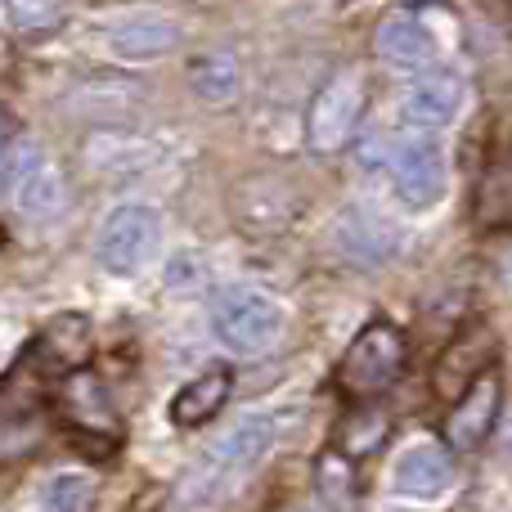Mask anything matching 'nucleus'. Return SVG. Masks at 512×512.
<instances>
[{
  "mask_svg": "<svg viewBox=\"0 0 512 512\" xmlns=\"http://www.w3.org/2000/svg\"><path fill=\"white\" fill-rule=\"evenodd\" d=\"M283 427H288V414H283V409H274V414L270 409H252V414H243L234 427H225V432L203 450V459L189 468L185 499L189 504H212L216 495L234 490L256 463L279 445Z\"/></svg>",
  "mask_w": 512,
  "mask_h": 512,
  "instance_id": "obj_1",
  "label": "nucleus"
},
{
  "mask_svg": "<svg viewBox=\"0 0 512 512\" xmlns=\"http://www.w3.org/2000/svg\"><path fill=\"white\" fill-rule=\"evenodd\" d=\"M288 328V310L256 283H230L212 297V333L230 355H265Z\"/></svg>",
  "mask_w": 512,
  "mask_h": 512,
  "instance_id": "obj_2",
  "label": "nucleus"
},
{
  "mask_svg": "<svg viewBox=\"0 0 512 512\" xmlns=\"http://www.w3.org/2000/svg\"><path fill=\"white\" fill-rule=\"evenodd\" d=\"M0 198L23 221H54L68 207V176L36 140H14L0 153Z\"/></svg>",
  "mask_w": 512,
  "mask_h": 512,
  "instance_id": "obj_3",
  "label": "nucleus"
},
{
  "mask_svg": "<svg viewBox=\"0 0 512 512\" xmlns=\"http://www.w3.org/2000/svg\"><path fill=\"white\" fill-rule=\"evenodd\" d=\"M162 248V212L153 203H117L95 230V265L113 279H131Z\"/></svg>",
  "mask_w": 512,
  "mask_h": 512,
  "instance_id": "obj_4",
  "label": "nucleus"
},
{
  "mask_svg": "<svg viewBox=\"0 0 512 512\" xmlns=\"http://www.w3.org/2000/svg\"><path fill=\"white\" fill-rule=\"evenodd\" d=\"M450 185V158L436 131H414L391 149V189L409 212H432Z\"/></svg>",
  "mask_w": 512,
  "mask_h": 512,
  "instance_id": "obj_5",
  "label": "nucleus"
},
{
  "mask_svg": "<svg viewBox=\"0 0 512 512\" xmlns=\"http://www.w3.org/2000/svg\"><path fill=\"white\" fill-rule=\"evenodd\" d=\"M405 369V333L396 324H369L342 355V387L351 391L355 400H369L378 391H387L391 382Z\"/></svg>",
  "mask_w": 512,
  "mask_h": 512,
  "instance_id": "obj_6",
  "label": "nucleus"
},
{
  "mask_svg": "<svg viewBox=\"0 0 512 512\" xmlns=\"http://www.w3.org/2000/svg\"><path fill=\"white\" fill-rule=\"evenodd\" d=\"M364 108V77L355 68H342L319 86L315 104L306 113V144L315 153H337L351 144Z\"/></svg>",
  "mask_w": 512,
  "mask_h": 512,
  "instance_id": "obj_7",
  "label": "nucleus"
},
{
  "mask_svg": "<svg viewBox=\"0 0 512 512\" xmlns=\"http://www.w3.org/2000/svg\"><path fill=\"white\" fill-rule=\"evenodd\" d=\"M185 41V23L162 9H131L104 27V50L122 63H153Z\"/></svg>",
  "mask_w": 512,
  "mask_h": 512,
  "instance_id": "obj_8",
  "label": "nucleus"
},
{
  "mask_svg": "<svg viewBox=\"0 0 512 512\" xmlns=\"http://www.w3.org/2000/svg\"><path fill=\"white\" fill-rule=\"evenodd\" d=\"M499 400H504V382H499V373L490 369L486 378H477L459 400H454L450 423H445L450 450L472 454L486 445V436L495 432V423H499Z\"/></svg>",
  "mask_w": 512,
  "mask_h": 512,
  "instance_id": "obj_9",
  "label": "nucleus"
},
{
  "mask_svg": "<svg viewBox=\"0 0 512 512\" xmlns=\"http://www.w3.org/2000/svg\"><path fill=\"white\" fill-rule=\"evenodd\" d=\"M400 108H405V122H414L418 131H441V126H450L463 113V77L445 68L418 72L409 81Z\"/></svg>",
  "mask_w": 512,
  "mask_h": 512,
  "instance_id": "obj_10",
  "label": "nucleus"
},
{
  "mask_svg": "<svg viewBox=\"0 0 512 512\" xmlns=\"http://www.w3.org/2000/svg\"><path fill=\"white\" fill-rule=\"evenodd\" d=\"M450 486H454L450 450L436 441H414L396 459V472H391V490L400 499H418V504H436Z\"/></svg>",
  "mask_w": 512,
  "mask_h": 512,
  "instance_id": "obj_11",
  "label": "nucleus"
},
{
  "mask_svg": "<svg viewBox=\"0 0 512 512\" xmlns=\"http://www.w3.org/2000/svg\"><path fill=\"white\" fill-rule=\"evenodd\" d=\"M490 360H495V333H490V328H468V333L445 351L441 369H436V391L459 400L472 382L490 373Z\"/></svg>",
  "mask_w": 512,
  "mask_h": 512,
  "instance_id": "obj_12",
  "label": "nucleus"
},
{
  "mask_svg": "<svg viewBox=\"0 0 512 512\" xmlns=\"http://www.w3.org/2000/svg\"><path fill=\"white\" fill-rule=\"evenodd\" d=\"M373 45H378V59H387L391 68H427V63L436 59L432 32H427V23L414 14H387L378 23Z\"/></svg>",
  "mask_w": 512,
  "mask_h": 512,
  "instance_id": "obj_13",
  "label": "nucleus"
},
{
  "mask_svg": "<svg viewBox=\"0 0 512 512\" xmlns=\"http://www.w3.org/2000/svg\"><path fill=\"white\" fill-rule=\"evenodd\" d=\"M230 387H234L230 369H207V373H198V378H189L185 387L171 396V423L176 427L212 423L225 409V400H230Z\"/></svg>",
  "mask_w": 512,
  "mask_h": 512,
  "instance_id": "obj_14",
  "label": "nucleus"
},
{
  "mask_svg": "<svg viewBox=\"0 0 512 512\" xmlns=\"http://www.w3.org/2000/svg\"><path fill=\"white\" fill-rule=\"evenodd\" d=\"M337 248L351 256V261L378 265L396 252V225L364 212V207H355V212H346L342 221H337Z\"/></svg>",
  "mask_w": 512,
  "mask_h": 512,
  "instance_id": "obj_15",
  "label": "nucleus"
},
{
  "mask_svg": "<svg viewBox=\"0 0 512 512\" xmlns=\"http://www.w3.org/2000/svg\"><path fill=\"white\" fill-rule=\"evenodd\" d=\"M189 90H194V99H203V104H230L234 95L243 90V68L234 54L225 50H212V54H198V59H189Z\"/></svg>",
  "mask_w": 512,
  "mask_h": 512,
  "instance_id": "obj_16",
  "label": "nucleus"
},
{
  "mask_svg": "<svg viewBox=\"0 0 512 512\" xmlns=\"http://www.w3.org/2000/svg\"><path fill=\"white\" fill-rule=\"evenodd\" d=\"M63 414H68V423L86 427V432H117V414H113V400L104 396V387H99L95 378H86V373H72L68 382H63Z\"/></svg>",
  "mask_w": 512,
  "mask_h": 512,
  "instance_id": "obj_17",
  "label": "nucleus"
},
{
  "mask_svg": "<svg viewBox=\"0 0 512 512\" xmlns=\"http://www.w3.org/2000/svg\"><path fill=\"white\" fill-rule=\"evenodd\" d=\"M90 477L86 472H54L41 486V512H86Z\"/></svg>",
  "mask_w": 512,
  "mask_h": 512,
  "instance_id": "obj_18",
  "label": "nucleus"
},
{
  "mask_svg": "<svg viewBox=\"0 0 512 512\" xmlns=\"http://www.w3.org/2000/svg\"><path fill=\"white\" fill-rule=\"evenodd\" d=\"M297 512H310V508H297Z\"/></svg>",
  "mask_w": 512,
  "mask_h": 512,
  "instance_id": "obj_19",
  "label": "nucleus"
}]
</instances>
